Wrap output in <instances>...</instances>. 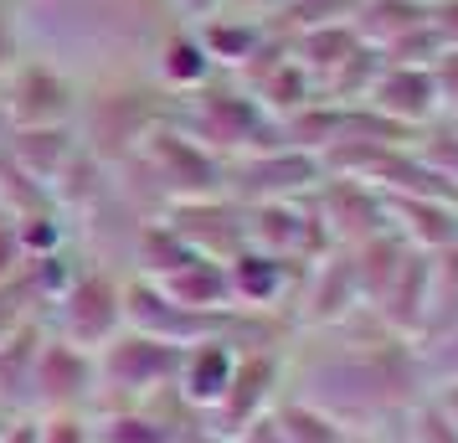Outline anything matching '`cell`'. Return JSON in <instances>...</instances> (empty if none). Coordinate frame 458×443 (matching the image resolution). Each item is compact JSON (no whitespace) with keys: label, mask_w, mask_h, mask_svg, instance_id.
Masks as SVG:
<instances>
[{"label":"cell","mask_w":458,"mask_h":443,"mask_svg":"<svg viewBox=\"0 0 458 443\" xmlns=\"http://www.w3.org/2000/svg\"><path fill=\"white\" fill-rule=\"evenodd\" d=\"M319 351L289 345V392L314 413L340 422L351 439H386L402 428L417 397H428V371L417 356V340L371 325L360 340L319 336Z\"/></svg>","instance_id":"cell-1"},{"label":"cell","mask_w":458,"mask_h":443,"mask_svg":"<svg viewBox=\"0 0 458 443\" xmlns=\"http://www.w3.org/2000/svg\"><path fill=\"white\" fill-rule=\"evenodd\" d=\"M170 124L186 129L191 140L201 149H211L216 160H237V155H252V149L284 145L278 119L242 88V78H211L207 88L175 98Z\"/></svg>","instance_id":"cell-2"},{"label":"cell","mask_w":458,"mask_h":443,"mask_svg":"<svg viewBox=\"0 0 458 443\" xmlns=\"http://www.w3.org/2000/svg\"><path fill=\"white\" fill-rule=\"evenodd\" d=\"M175 98L160 93L155 83H129V78H104L83 88L78 98V140L98 166H124L134 149L145 145L155 124H165Z\"/></svg>","instance_id":"cell-3"},{"label":"cell","mask_w":458,"mask_h":443,"mask_svg":"<svg viewBox=\"0 0 458 443\" xmlns=\"http://www.w3.org/2000/svg\"><path fill=\"white\" fill-rule=\"evenodd\" d=\"M181 351L186 345L140 336V330H119L104 351H93V366H98V407H140V402L165 397L170 387H175V371H181Z\"/></svg>","instance_id":"cell-4"},{"label":"cell","mask_w":458,"mask_h":443,"mask_svg":"<svg viewBox=\"0 0 458 443\" xmlns=\"http://www.w3.org/2000/svg\"><path fill=\"white\" fill-rule=\"evenodd\" d=\"M129 166H140L155 181L160 211L175 207V201H201V196H222L227 191V160L201 149L186 129H175L170 119L149 129L145 145L129 155Z\"/></svg>","instance_id":"cell-5"},{"label":"cell","mask_w":458,"mask_h":443,"mask_svg":"<svg viewBox=\"0 0 458 443\" xmlns=\"http://www.w3.org/2000/svg\"><path fill=\"white\" fill-rule=\"evenodd\" d=\"M119 330H124V278H114L108 268H78L72 284L52 299V336L83 351H104Z\"/></svg>","instance_id":"cell-6"},{"label":"cell","mask_w":458,"mask_h":443,"mask_svg":"<svg viewBox=\"0 0 458 443\" xmlns=\"http://www.w3.org/2000/svg\"><path fill=\"white\" fill-rule=\"evenodd\" d=\"M78 98H83V83L67 67L47 63V57H31V52L0 78V108H5L11 129L72 124L78 119Z\"/></svg>","instance_id":"cell-7"},{"label":"cell","mask_w":458,"mask_h":443,"mask_svg":"<svg viewBox=\"0 0 458 443\" xmlns=\"http://www.w3.org/2000/svg\"><path fill=\"white\" fill-rule=\"evenodd\" d=\"M319 181H325V160L299 145H268V149H252V155L227 160V196L242 201V207L310 196Z\"/></svg>","instance_id":"cell-8"},{"label":"cell","mask_w":458,"mask_h":443,"mask_svg":"<svg viewBox=\"0 0 458 443\" xmlns=\"http://www.w3.org/2000/svg\"><path fill=\"white\" fill-rule=\"evenodd\" d=\"M289 392V345H273V351H242L237 356V371H232L227 397L207 413V433L216 439H232L237 428H248L252 418L273 413Z\"/></svg>","instance_id":"cell-9"},{"label":"cell","mask_w":458,"mask_h":443,"mask_svg":"<svg viewBox=\"0 0 458 443\" xmlns=\"http://www.w3.org/2000/svg\"><path fill=\"white\" fill-rule=\"evenodd\" d=\"M93 407H98L93 351L47 330L37 345V366H31V413L47 418V413H93Z\"/></svg>","instance_id":"cell-10"},{"label":"cell","mask_w":458,"mask_h":443,"mask_svg":"<svg viewBox=\"0 0 458 443\" xmlns=\"http://www.w3.org/2000/svg\"><path fill=\"white\" fill-rule=\"evenodd\" d=\"M248 248H263V253L289 258V263H314L319 253H330L335 243L310 196H293V201L248 207Z\"/></svg>","instance_id":"cell-11"},{"label":"cell","mask_w":458,"mask_h":443,"mask_svg":"<svg viewBox=\"0 0 458 443\" xmlns=\"http://www.w3.org/2000/svg\"><path fill=\"white\" fill-rule=\"evenodd\" d=\"M160 222L186 243L191 253L216 258V263H227V258H237L248 248V207L232 201L227 191L222 196H201V201H175V207L160 211Z\"/></svg>","instance_id":"cell-12"},{"label":"cell","mask_w":458,"mask_h":443,"mask_svg":"<svg viewBox=\"0 0 458 443\" xmlns=\"http://www.w3.org/2000/svg\"><path fill=\"white\" fill-rule=\"evenodd\" d=\"M360 104L371 108L376 119H386L392 129L412 134V140H417V129H428L443 119V104H437L428 63H381Z\"/></svg>","instance_id":"cell-13"},{"label":"cell","mask_w":458,"mask_h":443,"mask_svg":"<svg viewBox=\"0 0 458 443\" xmlns=\"http://www.w3.org/2000/svg\"><path fill=\"white\" fill-rule=\"evenodd\" d=\"M304 268H310V263H289V258H273V253H263V248H242L237 258H227L232 310H248V315H284L289 319Z\"/></svg>","instance_id":"cell-14"},{"label":"cell","mask_w":458,"mask_h":443,"mask_svg":"<svg viewBox=\"0 0 458 443\" xmlns=\"http://www.w3.org/2000/svg\"><path fill=\"white\" fill-rule=\"evenodd\" d=\"M310 201L335 248H355V243H366V237L392 227L386 222V196L376 186H366V181H351V175H325L310 191Z\"/></svg>","instance_id":"cell-15"},{"label":"cell","mask_w":458,"mask_h":443,"mask_svg":"<svg viewBox=\"0 0 458 443\" xmlns=\"http://www.w3.org/2000/svg\"><path fill=\"white\" fill-rule=\"evenodd\" d=\"M211 78H222V72L211 63L201 31L170 21L165 31L155 37V47H149V83L160 88V93H170V98H186L196 88H207Z\"/></svg>","instance_id":"cell-16"},{"label":"cell","mask_w":458,"mask_h":443,"mask_svg":"<svg viewBox=\"0 0 458 443\" xmlns=\"http://www.w3.org/2000/svg\"><path fill=\"white\" fill-rule=\"evenodd\" d=\"M237 356H242V345L227 336H207L186 345L181 351V371H175V397L186 402L196 418L207 422V413L216 402L227 397L232 387V371H237Z\"/></svg>","instance_id":"cell-17"},{"label":"cell","mask_w":458,"mask_h":443,"mask_svg":"<svg viewBox=\"0 0 458 443\" xmlns=\"http://www.w3.org/2000/svg\"><path fill=\"white\" fill-rule=\"evenodd\" d=\"M386 222L417 253L458 248V196H386Z\"/></svg>","instance_id":"cell-18"},{"label":"cell","mask_w":458,"mask_h":443,"mask_svg":"<svg viewBox=\"0 0 458 443\" xmlns=\"http://www.w3.org/2000/svg\"><path fill=\"white\" fill-rule=\"evenodd\" d=\"M5 155L52 196V186L63 181V170L83 155L78 124H42V129H11L5 134Z\"/></svg>","instance_id":"cell-19"},{"label":"cell","mask_w":458,"mask_h":443,"mask_svg":"<svg viewBox=\"0 0 458 443\" xmlns=\"http://www.w3.org/2000/svg\"><path fill=\"white\" fill-rule=\"evenodd\" d=\"M88 422H93V443H181L201 428L196 418H170L160 397L140 407H98L88 413Z\"/></svg>","instance_id":"cell-20"},{"label":"cell","mask_w":458,"mask_h":443,"mask_svg":"<svg viewBox=\"0 0 458 443\" xmlns=\"http://www.w3.org/2000/svg\"><path fill=\"white\" fill-rule=\"evenodd\" d=\"M165 299H175L181 310H196V315H227L232 310V289H227V263L216 258H186L181 268H170L165 278H149Z\"/></svg>","instance_id":"cell-21"},{"label":"cell","mask_w":458,"mask_h":443,"mask_svg":"<svg viewBox=\"0 0 458 443\" xmlns=\"http://www.w3.org/2000/svg\"><path fill=\"white\" fill-rule=\"evenodd\" d=\"M11 227H16V243H21L26 263L31 258H47V253H67V243H72V227L63 222L57 207L21 211V217H11Z\"/></svg>","instance_id":"cell-22"},{"label":"cell","mask_w":458,"mask_h":443,"mask_svg":"<svg viewBox=\"0 0 458 443\" xmlns=\"http://www.w3.org/2000/svg\"><path fill=\"white\" fill-rule=\"evenodd\" d=\"M42 289L31 284V274H16L11 284H0V340H11V336H21L26 325H37L42 319Z\"/></svg>","instance_id":"cell-23"},{"label":"cell","mask_w":458,"mask_h":443,"mask_svg":"<svg viewBox=\"0 0 458 443\" xmlns=\"http://www.w3.org/2000/svg\"><path fill=\"white\" fill-rule=\"evenodd\" d=\"M396 443H458V422L443 413V402L428 392V397L412 402V413L396 428Z\"/></svg>","instance_id":"cell-24"},{"label":"cell","mask_w":458,"mask_h":443,"mask_svg":"<svg viewBox=\"0 0 458 443\" xmlns=\"http://www.w3.org/2000/svg\"><path fill=\"white\" fill-rule=\"evenodd\" d=\"M417 155L433 166V175L443 181V186L458 196V124H443V129H422L412 140Z\"/></svg>","instance_id":"cell-25"},{"label":"cell","mask_w":458,"mask_h":443,"mask_svg":"<svg viewBox=\"0 0 458 443\" xmlns=\"http://www.w3.org/2000/svg\"><path fill=\"white\" fill-rule=\"evenodd\" d=\"M37 428H42V443H93L88 413H47L37 418Z\"/></svg>","instance_id":"cell-26"},{"label":"cell","mask_w":458,"mask_h":443,"mask_svg":"<svg viewBox=\"0 0 458 443\" xmlns=\"http://www.w3.org/2000/svg\"><path fill=\"white\" fill-rule=\"evenodd\" d=\"M26 57L21 47V16H16V0H0V78Z\"/></svg>","instance_id":"cell-27"},{"label":"cell","mask_w":458,"mask_h":443,"mask_svg":"<svg viewBox=\"0 0 458 443\" xmlns=\"http://www.w3.org/2000/svg\"><path fill=\"white\" fill-rule=\"evenodd\" d=\"M165 5H170V21H181V26H201L211 16L232 11V0H165Z\"/></svg>","instance_id":"cell-28"},{"label":"cell","mask_w":458,"mask_h":443,"mask_svg":"<svg viewBox=\"0 0 458 443\" xmlns=\"http://www.w3.org/2000/svg\"><path fill=\"white\" fill-rule=\"evenodd\" d=\"M21 268H26V253H21V243H16L11 217H5V222H0V284H11Z\"/></svg>","instance_id":"cell-29"},{"label":"cell","mask_w":458,"mask_h":443,"mask_svg":"<svg viewBox=\"0 0 458 443\" xmlns=\"http://www.w3.org/2000/svg\"><path fill=\"white\" fill-rule=\"evenodd\" d=\"M227 443H289V439H284V422H278V413H263V418H252L248 428H237Z\"/></svg>","instance_id":"cell-30"},{"label":"cell","mask_w":458,"mask_h":443,"mask_svg":"<svg viewBox=\"0 0 458 443\" xmlns=\"http://www.w3.org/2000/svg\"><path fill=\"white\" fill-rule=\"evenodd\" d=\"M428 21H433L437 47H454L458 52V0H437L433 11H428Z\"/></svg>","instance_id":"cell-31"},{"label":"cell","mask_w":458,"mask_h":443,"mask_svg":"<svg viewBox=\"0 0 458 443\" xmlns=\"http://www.w3.org/2000/svg\"><path fill=\"white\" fill-rule=\"evenodd\" d=\"M0 443H42L37 413H21V418H5V428H0Z\"/></svg>","instance_id":"cell-32"},{"label":"cell","mask_w":458,"mask_h":443,"mask_svg":"<svg viewBox=\"0 0 458 443\" xmlns=\"http://www.w3.org/2000/svg\"><path fill=\"white\" fill-rule=\"evenodd\" d=\"M289 0H232V11H242V16H258V21H268V16H278Z\"/></svg>","instance_id":"cell-33"},{"label":"cell","mask_w":458,"mask_h":443,"mask_svg":"<svg viewBox=\"0 0 458 443\" xmlns=\"http://www.w3.org/2000/svg\"><path fill=\"white\" fill-rule=\"evenodd\" d=\"M433 397H437V402H443V413H448V418H454V422H458V387H437Z\"/></svg>","instance_id":"cell-34"},{"label":"cell","mask_w":458,"mask_h":443,"mask_svg":"<svg viewBox=\"0 0 458 443\" xmlns=\"http://www.w3.org/2000/svg\"><path fill=\"white\" fill-rule=\"evenodd\" d=\"M181 443H227V439H216V433H207V428H196V433H186Z\"/></svg>","instance_id":"cell-35"},{"label":"cell","mask_w":458,"mask_h":443,"mask_svg":"<svg viewBox=\"0 0 458 443\" xmlns=\"http://www.w3.org/2000/svg\"><path fill=\"white\" fill-rule=\"evenodd\" d=\"M422 5H437V0H422Z\"/></svg>","instance_id":"cell-36"},{"label":"cell","mask_w":458,"mask_h":443,"mask_svg":"<svg viewBox=\"0 0 458 443\" xmlns=\"http://www.w3.org/2000/svg\"><path fill=\"white\" fill-rule=\"evenodd\" d=\"M0 222H5V211H0Z\"/></svg>","instance_id":"cell-37"},{"label":"cell","mask_w":458,"mask_h":443,"mask_svg":"<svg viewBox=\"0 0 458 443\" xmlns=\"http://www.w3.org/2000/svg\"><path fill=\"white\" fill-rule=\"evenodd\" d=\"M0 428H5V418H0Z\"/></svg>","instance_id":"cell-38"}]
</instances>
